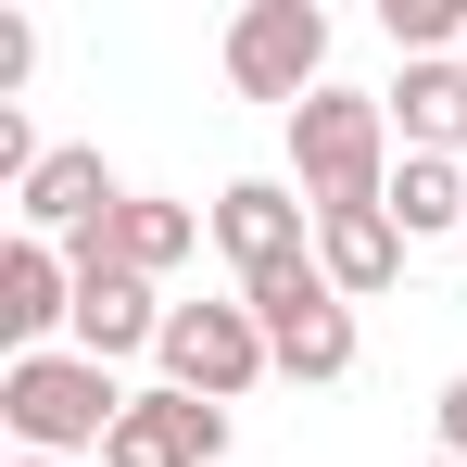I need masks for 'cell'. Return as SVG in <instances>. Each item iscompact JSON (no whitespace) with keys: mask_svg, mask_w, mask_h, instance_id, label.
Returning <instances> with one entry per match:
<instances>
[{"mask_svg":"<svg viewBox=\"0 0 467 467\" xmlns=\"http://www.w3.org/2000/svg\"><path fill=\"white\" fill-rule=\"evenodd\" d=\"M114 417H127V379L114 367H88V354H13L0 367V430L26 442V455H101L114 442Z\"/></svg>","mask_w":467,"mask_h":467,"instance_id":"cell-1","label":"cell"},{"mask_svg":"<svg viewBox=\"0 0 467 467\" xmlns=\"http://www.w3.org/2000/svg\"><path fill=\"white\" fill-rule=\"evenodd\" d=\"M291 190L316 215L341 202H391V101L379 88H316L291 114Z\"/></svg>","mask_w":467,"mask_h":467,"instance_id":"cell-2","label":"cell"},{"mask_svg":"<svg viewBox=\"0 0 467 467\" xmlns=\"http://www.w3.org/2000/svg\"><path fill=\"white\" fill-rule=\"evenodd\" d=\"M240 304L265 316V341H278V379H354V354H367V341H354V304H341V291H328V265H265V278H240Z\"/></svg>","mask_w":467,"mask_h":467,"instance_id":"cell-3","label":"cell"},{"mask_svg":"<svg viewBox=\"0 0 467 467\" xmlns=\"http://www.w3.org/2000/svg\"><path fill=\"white\" fill-rule=\"evenodd\" d=\"M228 88L304 114L316 88H328V13H316V0H253V13L228 26Z\"/></svg>","mask_w":467,"mask_h":467,"instance_id":"cell-4","label":"cell"},{"mask_svg":"<svg viewBox=\"0 0 467 467\" xmlns=\"http://www.w3.org/2000/svg\"><path fill=\"white\" fill-rule=\"evenodd\" d=\"M164 379L177 391H202V404H240V391L278 367V341H265V316L253 304H164Z\"/></svg>","mask_w":467,"mask_h":467,"instance_id":"cell-5","label":"cell"},{"mask_svg":"<svg viewBox=\"0 0 467 467\" xmlns=\"http://www.w3.org/2000/svg\"><path fill=\"white\" fill-rule=\"evenodd\" d=\"M64 265H77V328H64V354L127 367V354H152V341H164V291L140 278V265H114L101 240H77Z\"/></svg>","mask_w":467,"mask_h":467,"instance_id":"cell-6","label":"cell"},{"mask_svg":"<svg viewBox=\"0 0 467 467\" xmlns=\"http://www.w3.org/2000/svg\"><path fill=\"white\" fill-rule=\"evenodd\" d=\"M228 455V404H202V391H127V417H114V442H101V467H215Z\"/></svg>","mask_w":467,"mask_h":467,"instance_id":"cell-7","label":"cell"},{"mask_svg":"<svg viewBox=\"0 0 467 467\" xmlns=\"http://www.w3.org/2000/svg\"><path fill=\"white\" fill-rule=\"evenodd\" d=\"M215 240H228L240 278L304 265V253H316V202L291 190V177H228V190H215Z\"/></svg>","mask_w":467,"mask_h":467,"instance_id":"cell-8","label":"cell"},{"mask_svg":"<svg viewBox=\"0 0 467 467\" xmlns=\"http://www.w3.org/2000/svg\"><path fill=\"white\" fill-rule=\"evenodd\" d=\"M114 202H127V190H114V164L88 152V140H64V152L26 177V240H64V253H77V240L114 228Z\"/></svg>","mask_w":467,"mask_h":467,"instance_id":"cell-9","label":"cell"},{"mask_svg":"<svg viewBox=\"0 0 467 467\" xmlns=\"http://www.w3.org/2000/svg\"><path fill=\"white\" fill-rule=\"evenodd\" d=\"M51 328H77L64 240H0V341H13V354H51Z\"/></svg>","mask_w":467,"mask_h":467,"instance_id":"cell-10","label":"cell"},{"mask_svg":"<svg viewBox=\"0 0 467 467\" xmlns=\"http://www.w3.org/2000/svg\"><path fill=\"white\" fill-rule=\"evenodd\" d=\"M404 253H417V240L391 228L379 202H341V215H316V265H328V291H341V304H379L391 278H404Z\"/></svg>","mask_w":467,"mask_h":467,"instance_id":"cell-11","label":"cell"},{"mask_svg":"<svg viewBox=\"0 0 467 467\" xmlns=\"http://www.w3.org/2000/svg\"><path fill=\"white\" fill-rule=\"evenodd\" d=\"M379 101H391V140L404 152H455L467 164V64H404Z\"/></svg>","mask_w":467,"mask_h":467,"instance_id":"cell-12","label":"cell"},{"mask_svg":"<svg viewBox=\"0 0 467 467\" xmlns=\"http://www.w3.org/2000/svg\"><path fill=\"white\" fill-rule=\"evenodd\" d=\"M101 253H114V265H140V278L164 291V278L202 253V215H190V202H164V190H127V202H114V228H101Z\"/></svg>","mask_w":467,"mask_h":467,"instance_id":"cell-13","label":"cell"},{"mask_svg":"<svg viewBox=\"0 0 467 467\" xmlns=\"http://www.w3.org/2000/svg\"><path fill=\"white\" fill-rule=\"evenodd\" d=\"M379 215H391L404 240H467V164H455V152H404Z\"/></svg>","mask_w":467,"mask_h":467,"instance_id":"cell-14","label":"cell"},{"mask_svg":"<svg viewBox=\"0 0 467 467\" xmlns=\"http://www.w3.org/2000/svg\"><path fill=\"white\" fill-rule=\"evenodd\" d=\"M26 64H38V26H26V13H0V101L26 88Z\"/></svg>","mask_w":467,"mask_h":467,"instance_id":"cell-15","label":"cell"},{"mask_svg":"<svg viewBox=\"0 0 467 467\" xmlns=\"http://www.w3.org/2000/svg\"><path fill=\"white\" fill-rule=\"evenodd\" d=\"M442 455L467 467V367H455V391H442Z\"/></svg>","mask_w":467,"mask_h":467,"instance_id":"cell-16","label":"cell"},{"mask_svg":"<svg viewBox=\"0 0 467 467\" xmlns=\"http://www.w3.org/2000/svg\"><path fill=\"white\" fill-rule=\"evenodd\" d=\"M13 467H64V455H13Z\"/></svg>","mask_w":467,"mask_h":467,"instance_id":"cell-17","label":"cell"},{"mask_svg":"<svg viewBox=\"0 0 467 467\" xmlns=\"http://www.w3.org/2000/svg\"><path fill=\"white\" fill-rule=\"evenodd\" d=\"M430 467H455V455H430Z\"/></svg>","mask_w":467,"mask_h":467,"instance_id":"cell-18","label":"cell"},{"mask_svg":"<svg viewBox=\"0 0 467 467\" xmlns=\"http://www.w3.org/2000/svg\"><path fill=\"white\" fill-rule=\"evenodd\" d=\"M455 64H467V51H455Z\"/></svg>","mask_w":467,"mask_h":467,"instance_id":"cell-19","label":"cell"}]
</instances>
